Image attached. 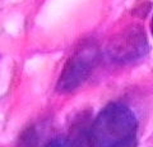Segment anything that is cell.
Instances as JSON below:
<instances>
[{
  "label": "cell",
  "mask_w": 153,
  "mask_h": 147,
  "mask_svg": "<svg viewBox=\"0 0 153 147\" xmlns=\"http://www.w3.org/2000/svg\"><path fill=\"white\" fill-rule=\"evenodd\" d=\"M138 122L134 113L123 104H110L98 114L89 133L92 147H117L134 142Z\"/></svg>",
  "instance_id": "obj_1"
},
{
  "label": "cell",
  "mask_w": 153,
  "mask_h": 147,
  "mask_svg": "<svg viewBox=\"0 0 153 147\" xmlns=\"http://www.w3.org/2000/svg\"><path fill=\"white\" fill-rule=\"evenodd\" d=\"M98 59L97 49L92 45H82L69 58L61 72L56 88L60 93H69L88 79Z\"/></svg>",
  "instance_id": "obj_2"
},
{
  "label": "cell",
  "mask_w": 153,
  "mask_h": 147,
  "mask_svg": "<svg viewBox=\"0 0 153 147\" xmlns=\"http://www.w3.org/2000/svg\"><path fill=\"white\" fill-rule=\"evenodd\" d=\"M147 41L144 34L138 28H130L123 32L120 37H116L110 47L114 59L120 61H130L144 55Z\"/></svg>",
  "instance_id": "obj_3"
},
{
  "label": "cell",
  "mask_w": 153,
  "mask_h": 147,
  "mask_svg": "<svg viewBox=\"0 0 153 147\" xmlns=\"http://www.w3.org/2000/svg\"><path fill=\"white\" fill-rule=\"evenodd\" d=\"M44 147H76V143L69 137H57Z\"/></svg>",
  "instance_id": "obj_4"
},
{
  "label": "cell",
  "mask_w": 153,
  "mask_h": 147,
  "mask_svg": "<svg viewBox=\"0 0 153 147\" xmlns=\"http://www.w3.org/2000/svg\"><path fill=\"white\" fill-rule=\"evenodd\" d=\"M117 147H135V141L129 142V143H125V145H121V146H117Z\"/></svg>",
  "instance_id": "obj_5"
},
{
  "label": "cell",
  "mask_w": 153,
  "mask_h": 147,
  "mask_svg": "<svg viewBox=\"0 0 153 147\" xmlns=\"http://www.w3.org/2000/svg\"><path fill=\"white\" fill-rule=\"evenodd\" d=\"M151 30H152V34H153V18H152V23H151Z\"/></svg>",
  "instance_id": "obj_6"
}]
</instances>
